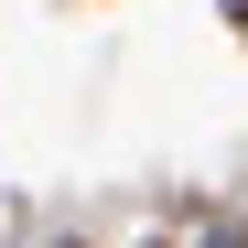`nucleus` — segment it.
I'll return each instance as SVG.
<instances>
[{"mask_svg":"<svg viewBox=\"0 0 248 248\" xmlns=\"http://www.w3.org/2000/svg\"><path fill=\"white\" fill-rule=\"evenodd\" d=\"M227 32H237V44H248V0H227Z\"/></svg>","mask_w":248,"mask_h":248,"instance_id":"f257e3e1","label":"nucleus"},{"mask_svg":"<svg viewBox=\"0 0 248 248\" xmlns=\"http://www.w3.org/2000/svg\"><path fill=\"white\" fill-rule=\"evenodd\" d=\"M140 248H162V237H140Z\"/></svg>","mask_w":248,"mask_h":248,"instance_id":"7ed1b4c3","label":"nucleus"},{"mask_svg":"<svg viewBox=\"0 0 248 248\" xmlns=\"http://www.w3.org/2000/svg\"><path fill=\"white\" fill-rule=\"evenodd\" d=\"M205 248H248V237H237V227H216V237H205Z\"/></svg>","mask_w":248,"mask_h":248,"instance_id":"f03ea898","label":"nucleus"}]
</instances>
